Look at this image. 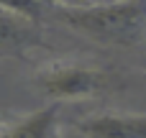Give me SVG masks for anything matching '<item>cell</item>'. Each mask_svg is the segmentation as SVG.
Here are the masks:
<instances>
[{
    "label": "cell",
    "mask_w": 146,
    "mask_h": 138,
    "mask_svg": "<svg viewBox=\"0 0 146 138\" xmlns=\"http://www.w3.org/2000/svg\"><path fill=\"white\" fill-rule=\"evenodd\" d=\"M59 20L103 44H136L146 31V0H121L95 10H62Z\"/></svg>",
    "instance_id": "6da1fadb"
},
{
    "label": "cell",
    "mask_w": 146,
    "mask_h": 138,
    "mask_svg": "<svg viewBox=\"0 0 146 138\" xmlns=\"http://www.w3.org/2000/svg\"><path fill=\"white\" fill-rule=\"evenodd\" d=\"M36 85L44 90L46 97L64 102V100H82L92 97L105 87V74L87 64L74 61H56L38 72Z\"/></svg>",
    "instance_id": "7a4b0ae2"
},
{
    "label": "cell",
    "mask_w": 146,
    "mask_h": 138,
    "mask_svg": "<svg viewBox=\"0 0 146 138\" xmlns=\"http://www.w3.org/2000/svg\"><path fill=\"white\" fill-rule=\"evenodd\" d=\"M82 138H146V113H98L77 123Z\"/></svg>",
    "instance_id": "3957f363"
},
{
    "label": "cell",
    "mask_w": 146,
    "mask_h": 138,
    "mask_svg": "<svg viewBox=\"0 0 146 138\" xmlns=\"http://www.w3.org/2000/svg\"><path fill=\"white\" fill-rule=\"evenodd\" d=\"M0 138H59V108L46 105L10 125H0Z\"/></svg>",
    "instance_id": "277c9868"
},
{
    "label": "cell",
    "mask_w": 146,
    "mask_h": 138,
    "mask_svg": "<svg viewBox=\"0 0 146 138\" xmlns=\"http://www.w3.org/2000/svg\"><path fill=\"white\" fill-rule=\"evenodd\" d=\"M36 41V20L0 8V49H28Z\"/></svg>",
    "instance_id": "5b68a950"
},
{
    "label": "cell",
    "mask_w": 146,
    "mask_h": 138,
    "mask_svg": "<svg viewBox=\"0 0 146 138\" xmlns=\"http://www.w3.org/2000/svg\"><path fill=\"white\" fill-rule=\"evenodd\" d=\"M0 8L13 10V13H18L28 20H36V23L41 18V0H0Z\"/></svg>",
    "instance_id": "8992f818"
},
{
    "label": "cell",
    "mask_w": 146,
    "mask_h": 138,
    "mask_svg": "<svg viewBox=\"0 0 146 138\" xmlns=\"http://www.w3.org/2000/svg\"><path fill=\"white\" fill-rule=\"evenodd\" d=\"M49 3H54L62 10H95V8L113 5V3H121V0H49Z\"/></svg>",
    "instance_id": "52a82bcc"
}]
</instances>
